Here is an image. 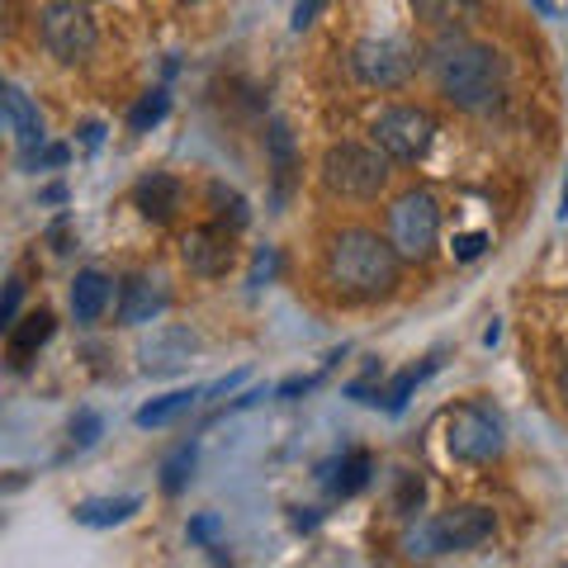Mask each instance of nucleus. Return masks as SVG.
Instances as JSON below:
<instances>
[{"mask_svg":"<svg viewBox=\"0 0 568 568\" xmlns=\"http://www.w3.org/2000/svg\"><path fill=\"white\" fill-rule=\"evenodd\" d=\"M432 71H436L440 95H446L455 110H469V114L497 110V100L507 91L503 52L488 43H474V39H455V33L432 48Z\"/></svg>","mask_w":568,"mask_h":568,"instance_id":"nucleus-1","label":"nucleus"},{"mask_svg":"<svg viewBox=\"0 0 568 568\" xmlns=\"http://www.w3.org/2000/svg\"><path fill=\"white\" fill-rule=\"evenodd\" d=\"M398 252L388 246V237L369 233V227H346L332 237L327 252V275L342 294L351 298H379L398 284Z\"/></svg>","mask_w":568,"mask_h":568,"instance_id":"nucleus-2","label":"nucleus"},{"mask_svg":"<svg viewBox=\"0 0 568 568\" xmlns=\"http://www.w3.org/2000/svg\"><path fill=\"white\" fill-rule=\"evenodd\" d=\"M323 185L342 200H375L388 185V156L365 142H332L323 152Z\"/></svg>","mask_w":568,"mask_h":568,"instance_id":"nucleus-3","label":"nucleus"},{"mask_svg":"<svg viewBox=\"0 0 568 568\" xmlns=\"http://www.w3.org/2000/svg\"><path fill=\"white\" fill-rule=\"evenodd\" d=\"M493 511L488 507H455L436 521H422L417 530H407V555L417 559H436V555H459V549H474L493 536Z\"/></svg>","mask_w":568,"mask_h":568,"instance_id":"nucleus-4","label":"nucleus"},{"mask_svg":"<svg viewBox=\"0 0 568 568\" xmlns=\"http://www.w3.org/2000/svg\"><path fill=\"white\" fill-rule=\"evenodd\" d=\"M440 242V209L426 190H413L388 209V246L398 252V261H432Z\"/></svg>","mask_w":568,"mask_h":568,"instance_id":"nucleus-5","label":"nucleus"},{"mask_svg":"<svg viewBox=\"0 0 568 568\" xmlns=\"http://www.w3.org/2000/svg\"><path fill=\"white\" fill-rule=\"evenodd\" d=\"M369 133H375V148L388 156V162H417L436 138V119L426 110H417V104H388V110H379Z\"/></svg>","mask_w":568,"mask_h":568,"instance_id":"nucleus-6","label":"nucleus"},{"mask_svg":"<svg viewBox=\"0 0 568 568\" xmlns=\"http://www.w3.org/2000/svg\"><path fill=\"white\" fill-rule=\"evenodd\" d=\"M43 43H48V52L58 62H71V67L85 62L95 52V43H100L91 10H85L81 0H48V10H43Z\"/></svg>","mask_w":568,"mask_h":568,"instance_id":"nucleus-7","label":"nucleus"},{"mask_svg":"<svg viewBox=\"0 0 568 568\" xmlns=\"http://www.w3.org/2000/svg\"><path fill=\"white\" fill-rule=\"evenodd\" d=\"M351 71L365 85L388 91V85H403L417 71V48L407 39H394V33H384V39H361L351 48Z\"/></svg>","mask_w":568,"mask_h":568,"instance_id":"nucleus-8","label":"nucleus"},{"mask_svg":"<svg viewBox=\"0 0 568 568\" xmlns=\"http://www.w3.org/2000/svg\"><path fill=\"white\" fill-rule=\"evenodd\" d=\"M446 446L455 459H469V465H488V459L503 455V426L484 407H455L446 417Z\"/></svg>","mask_w":568,"mask_h":568,"instance_id":"nucleus-9","label":"nucleus"},{"mask_svg":"<svg viewBox=\"0 0 568 568\" xmlns=\"http://www.w3.org/2000/svg\"><path fill=\"white\" fill-rule=\"evenodd\" d=\"M181 256L190 265V275L219 280V275H227L237 246H233V233H227L223 223H204V227H190V233L181 237Z\"/></svg>","mask_w":568,"mask_h":568,"instance_id":"nucleus-10","label":"nucleus"},{"mask_svg":"<svg viewBox=\"0 0 568 568\" xmlns=\"http://www.w3.org/2000/svg\"><path fill=\"white\" fill-rule=\"evenodd\" d=\"M200 351V336L190 327H156L148 342L138 346V361L148 375H175V369L190 365V355Z\"/></svg>","mask_w":568,"mask_h":568,"instance_id":"nucleus-11","label":"nucleus"},{"mask_svg":"<svg viewBox=\"0 0 568 568\" xmlns=\"http://www.w3.org/2000/svg\"><path fill=\"white\" fill-rule=\"evenodd\" d=\"M0 123L14 133V142H20V152H33L43 142V114L39 104H33L20 85L0 81Z\"/></svg>","mask_w":568,"mask_h":568,"instance_id":"nucleus-12","label":"nucleus"},{"mask_svg":"<svg viewBox=\"0 0 568 568\" xmlns=\"http://www.w3.org/2000/svg\"><path fill=\"white\" fill-rule=\"evenodd\" d=\"M185 200V185L175 181V175L166 171H152V175H142V181L133 185V204L142 219H152V223H171L175 219V209H181Z\"/></svg>","mask_w":568,"mask_h":568,"instance_id":"nucleus-13","label":"nucleus"},{"mask_svg":"<svg viewBox=\"0 0 568 568\" xmlns=\"http://www.w3.org/2000/svg\"><path fill=\"white\" fill-rule=\"evenodd\" d=\"M166 290H162V280H148V275H133L129 284H123V298H119V323H152V317H162L166 313Z\"/></svg>","mask_w":568,"mask_h":568,"instance_id":"nucleus-14","label":"nucleus"},{"mask_svg":"<svg viewBox=\"0 0 568 568\" xmlns=\"http://www.w3.org/2000/svg\"><path fill=\"white\" fill-rule=\"evenodd\" d=\"M413 10L432 29H469L484 20V0H413Z\"/></svg>","mask_w":568,"mask_h":568,"instance_id":"nucleus-15","label":"nucleus"},{"mask_svg":"<svg viewBox=\"0 0 568 568\" xmlns=\"http://www.w3.org/2000/svg\"><path fill=\"white\" fill-rule=\"evenodd\" d=\"M110 298H114V280L100 271H81L77 284H71V313H77V323H95L110 308Z\"/></svg>","mask_w":568,"mask_h":568,"instance_id":"nucleus-16","label":"nucleus"},{"mask_svg":"<svg viewBox=\"0 0 568 568\" xmlns=\"http://www.w3.org/2000/svg\"><path fill=\"white\" fill-rule=\"evenodd\" d=\"M138 507H142V497H133V493H123V497H91V503L71 507V517H77L81 526H91V530H104V526H123Z\"/></svg>","mask_w":568,"mask_h":568,"instance_id":"nucleus-17","label":"nucleus"},{"mask_svg":"<svg viewBox=\"0 0 568 568\" xmlns=\"http://www.w3.org/2000/svg\"><path fill=\"white\" fill-rule=\"evenodd\" d=\"M265 148H271V166H275V204H284V194H290V185H294L298 162H294V138H290V129H284L280 119L271 123V133H265Z\"/></svg>","mask_w":568,"mask_h":568,"instance_id":"nucleus-18","label":"nucleus"},{"mask_svg":"<svg viewBox=\"0 0 568 568\" xmlns=\"http://www.w3.org/2000/svg\"><path fill=\"white\" fill-rule=\"evenodd\" d=\"M194 403H200V388H175V394H166V398H152L148 407H138L133 422L142 426V432H152V426H171L175 417H185Z\"/></svg>","mask_w":568,"mask_h":568,"instance_id":"nucleus-19","label":"nucleus"},{"mask_svg":"<svg viewBox=\"0 0 568 568\" xmlns=\"http://www.w3.org/2000/svg\"><path fill=\"white\" fill-rule=\"evenodd\" d=\"M52 313L48 308H39V313H29V317H20V323L10 327V355H14V365H24L33 351H39L48 336H52Z\"/></svg>","mask_w":568,"mask_h":568,"instance_id":"nucleus-20","label":"nucleus"},{"mask_svg":"<svg viewBox=\"0 0 568 568\" xmlns=\"http://www.w3.org/2000/svg\"><path fill=\"white\" fill-rule=\"evenodd\" d=\"M436 365H440V361L432 355V361H426V365H413V369H403V375H398V379H394V384H388L384 394H379V398H384V407H388V413H403V407H407V398L417 394V384H422L426 375H436Z\"/></svg>","mask_w":568,"mask_h":568,"instance_id":"nucleus-21","label":"nucleus"},{"mask_svg":"<svg viewBox=\"0 0 568 568\" xmlns=\"http://www.w3.org/2000/svg\"><path fill=\"white\" fill-rule=\"evenodd\" d=\"M369 469H375L369 450H351V455L342 459V474L332 478V493H336V497H355V493L369 484Z\"/></svg>","mask_w":568,"mask_h":568,"instance_id":"nucleus-22","label":"nucleus"},{"mask_svg":"<svg viewBox=\"0 0 568 568\" xmlns=\"http://www.w3.org/2000/svg\"><path fill=\"white\" fill-rule=\"evenodd\" d=\"M190 474H194V446L185 440V446H175V450H171V455L162 459V493H166V497L185 493Z\"/></svg>","mask_w":568,"mask_h":568,"instance_id":"nucleus-23","label":"nucleus"},{"mask_svg":"<svg viewBox=\"0 0 568 568\" xmlns=\"http://www.w3.org/2000/svg\"><path fill=\"white\" fill-rule=\"evenodd\" d=\"M166 110H171V95H166V91H148V95H142L133 110H129V129H133V133H148V129H156V123L166 119Z\"/></svg>","mask_w":568,"mask_h":568,"instance_id":"nucleus-24","label":"nucleus"},{"mask_svg":"<svg viewBox=\"0 0 568 568\" xmlns=\"http://www.w3.org/2000/svg\"><path fill=\"white\" fill-rule=\"evenodd\" d=\"M209 200H213V209H219L223 219H233V227H246V219H252V213H246V200L237 190H227V185H209Z\"/></svg>","mask_w":568,"mask_h":568,"instance_id":"nucleus-25","label":"nucleus"},{"mask_svg":"<svg viewBox=\"0 0 568 568\" xmlns=\"http://www.w3.org/2000/svg\"><path fill=\"white\" fill-rule=\"evenodd\" d=\"M422 478L413 474V469H403L398 474V511H403V517H417V507H422Z\"/></svg>","mask_w":568,"mask_h":568,"instance_id":"nucleus-26","label":"nucleus"},{"mask_svg":"<svg viewBox=\"0 0 568 568\" xmlns=\"http://www.w3.org/2000/svg\"><path fill=\"white\" fill-rule=\"evenodd\" d=\"M20 298H24V280L14 275V280H6V294H0V332L14 327V308H20Z\"/></svg>","mask_w":568,"mask_h":568,"instance_id":"nucleus-27","label":"nucleus"},{"mask_svg":"<svg viewBox=\"0 0 568 568\" xmlns=\"http://www.w3.org/2000/svg\"><path fill=\"white\" fill-rule=\"evenodd\" d=\"M100 432H104V422H100V413H77V422H71V440L85 450V446H95L100 440Z\"/></svg>","mask_w":568,"mask_h":568,"instance_id":"nucleus-28","label":"nucleus"},{"mask_svg":"<svg viewBox=\"0 0 568 568\" xmlns=\"http://www.w3.org/2000/svg\"><path fill=\"white\" fill-rule=\"evenodd\" d=\"M67 156H71V152L62 148V142H52V148H33V152H24L20 162H24V171H39V166H62Z\"/></svg>","mask_w":568,"mask_h":568,"instance_id":"nucleus-29","label":"nucleus"},{"mask_svg":"<svg viewBox=\"0 0 568 568\" xmlns=\"http://www.w3.org/2000/svg\"><path fill=\"white\" fill-rule=\"evenodd\" d=\"M223 536V521H219V511H200V517L190 521V540H200V545H213Z\"/></svg>","mask_w":568,"mask_h":568,"instance_id":"nucleus-30","label":"nucleus"},{"mask_svg":"<svg viewBox=\"0 0 568 568\" xmlns=\"http://www.w3.org/2000/svg\"><path fill=\"white\" fill-rule=\"evenodd\" d=\"M484 246H488V233H465V237H455V261H478V256H484Z\"/></svg>","mask_w":568,"mask_h":568,"instance_id":"nucleus-31","label":"nucleus"},{"mask_svg":"<svg viewBox=\"0 0 568 568\" xmlns=\"http://www.w3.org/2000/svg\"><path fill=\"white\" fill-rule=\"evenodd\" d=\"M327 375V369H323ZM323 375H294V379H284L280 384V398H298V394H313L317 384H323Z\"/></svg>","mask_w":568,"mask_h":568,"instance_id":"nucleus-32","label":"nucleus"},{"mask_svg":"<svg viewBox=\"0 0 568 568\" xmlns=\"http://www.w3.org/2000/svg\"><path fill=\"white\" fill-rule=\"evenodd\" d=\"M323 6H327V0H298V6H294V33H304L313 20H317V14H323Z\"/></svg>","mask_w":568,"mask_h":568,"instance_id":"nucleus-33","label":"nucleus"},{"mask_svg":"<svg viewBox=\"0 0 568 568\" xmlns=\"http://www.w3.org/2000/svg\"><path fill=\"white\" fill-rule=\"evenodd\" d=\"M346 398H355V403H379V394H375V388H369L365 379H361V384H351V388H346Z\"/></svg>","mask_w":568,"mask_h":568,"instance_id":"nucleus-34","label":"nucleus"},{"mask_svg":"<svg viewBox=\"0 0 568 568\" xmlns=\"http://www.w3.org/2000/svg\"><path fill=\"white\" fill-rule=\"evenodd\" d=\"M271 271H275V256L265 252V256L256 261V271H252V284H265V280H271Z\"/></svg>","mask_w":568,"mask_h":568,"instance_id":"nucleus-35","label":"nucleus"},{"mask_svg":"<svg viewBox=\"0 0 568 568\" xmlns=\"http://www.w3.org/2000/svg\"><path fill=\"white\" fill-rule=\"evenodd\" d=\"M242 379H246V369H242V375H227V379H219V384L209 388V394H213V398H219V394H233V388H237Z\"/></svg>","mask_w":568,"mask_h":568,"instance_id":"nucleus-36","label":"nucleus"},{"mask_svg":"<svg viewBox=\"0 0 568 568\" xmlns=\"http://www.w3.org/2000/svg\"><path fill=\"white\" fill-rule=\"evenodd\" d=\"M81 138H85V148H100V138H104V129H100V123H85V129H81Z\"/></svg>","mask_w":568,"mask_h":568,"instance_id":"nucleus-37","label":"nucleus"},{"mask_svg":"<svg viewBox=\"0 0 568 568\" xmlns=\"http://www.w3.org/2000/svg\"><path fill=\"white\" fill-rule=\"evenodd\" d=\"M559 394H564V403H568V355H564V365H559Z\"/></svg>","mask_w":568,"mask_h":568,"instance_id":"nucleus-38","label":"nucleus"},{"mask_svg":"<svg viewBox=\"0 0 568 568\" xmlns=\"http://www.w3.org/2000/svg\"><path fill=\"white\" fill-rule=\"evenodd\" d=\"M29 484V474H14V478H0V488H24Z\"/></svg>","mask_w":568,"mask_h":568,"instance_id":"nucleus-39","label":"nucleus"},{"mask_svg":"<svg viewBox=\"0 0 568 568\" xmlns=\"http://www.w3.org/2000/svg\"><path fill=\"white\" fill-rule=\"evenodd\" d=\"M559 213H564V219H568V181H564V209H559Z\"/></svg>","mask_w":568,"mask_h":568,"instance_id":"nucleus-40","label":"nucleus"},{"mask_svg":"<svg viewBox=\"0 0 568 568\" xmlns=\"http://www.w3.org/2000/svg\"><path fill=\"white\" fill-rule=\"evenodd\" d=\"M536 6H540V10H545V14H549V10H555V6H549V0H536Z\"/></svg>","mask_w":568,"mask_h":568,"instance_id":"nucleus-41","label":"nucleus"}]
</instances>
